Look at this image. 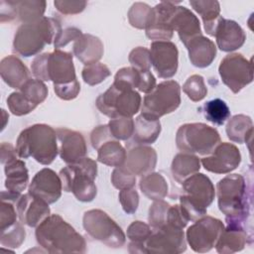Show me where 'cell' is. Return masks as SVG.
Instances as JSON below:
<instances>
[{"label":"cell","instance_id":"6da1fadb","mask_svg":"<svg viewBox=\"0 0 254 254\" xmlns=\"http://www.w3.org/2000/svg\"><path fill=\"white\" fill-rule=\"evenodd\" d=\"M38 244L48 253H85L84 238L61 215L50 214L37 227Z\"/></svg>","mask_w":254,"mask_h":254},{"label":"cell","instance_id":"7a4b0ae2","mask_svg":"<svg viewBox=\"0 0 254 254\" xmlns=\"http://www.w3.org/2000/svg\"><path fill=\"white\" fill-rule=\"evenodd\" d=\"M219 210L225 214L226 221L246 225L252 206V190L248 189L243 176L231 174L225 176L216 185Z\"/></svg>","mask_w":254,"mask_h":254},{"label":"cell","instance_id":"3957f363","mask_svg":"<svg viewBox=\"0 0 254 254\" xmlns=\"http://www.w3.org/2000/svg\"><path fill=\"white\" fill-rule=\"evenodd\" d=\"M57 131L47 124H34L24 129L16 141V153L20 159L32 157L42 165H50L59 153Z\"/></svg>","mask_w":254,"mask_h":254},{"label":"cell","instance_id":"277c9868","mask_svg":"<svg viewBox=\"0 0 254 254\" xmlns=\"http://www.w3.org/2000/svg\"><path fill=\"white\" fill-rule=\"evenodd\" d=\"M62 30L60 22L52 17L44 16L36 22L22 24L14 36L13 50L26 58L36 56L46 45L55 42Z\"/></svg>","mask_w":254,"mask_h":254},{"label":"cell","instance_id":"5b68a950","mask_svg":"<svg viewBox=\"0 0 254 254\" xmlns=\"http://www.w3.org/2000/svg\"><path fill=\"white\" fill-rule=\"evenodd\" d=\"M97 175V164L90 158L69 164L60 172L63 190L72 192L75 198L82 202L93 200L97 193L94 184Z\"/></svg>","mask_w":254,"mask_h":254},{"label":"cell","instance_id":"8992f818","mask_svg":"<svg viewBox=\"0 0 254 254\" xmlns=\"http://www.w3.org/2000/svg\"><path fill=\"white\" fill-rule=\"evenodd\" d=\"M31 70L37 79L51 80L54 84H64L77 79L72 55L62 50L37 56L31 63Z\"/></svg>","mask_w":254,"mask_h":254},{"label":"cell","instance_id":"52a82bcc","mask_svg":"<svg viewBox=\"0 0 254 254\" xmlns=\"http://www.w3.org/2000/svg\"><path fill=\"white\" fill-rule=\"evenodd\" d=\"M219 143L218 131L204 123H186L176 134L177 147L183 153L208 156Z\"/></svg>","mask_w":254,"mask_h":254},{"label":"cell","instance_id":"ba28073f","mask_svg":"<svg viewBox=\"0 0 254 254\" xmlns=\"http://www.w3.org/2000/svg\"><path fill=\"white\" fill-rule=\"evenodd\" d=\"M141 95L132 88L111 84L95 101L97 109L110 119L119 117L132 118L141 108Z\"/></svg>","mask_w":254,"mask_h":254},{"label":"cell","instance_id":"9c48e42d","mask_svg":"<svg viewBox=\"0 0 254 254\" xmlns=\"http://www.w3.org/2000/svg\"><path fill=\"white\" fill-rule=\"evenodd\" d=\"M181 104V86L175 80H165L144 96L141 115L150 120H159L172 113Z\"/></svg>","mask_w":254,"mask_h":254},{"label":"cell","instance_id":"30bf717a","mask_svg":"<svg viewBox=\"0 0 254 254\" xmlns=\"http://www.w3.org/2000/svg\"><path fill=\"white\" fill-rule=\"evenodd\" d=\"M82 225L85 232L94 240L110 248H120L126 236L121 227L103 210L90 209L84 212Z\"/></svg>","mask_w":254,"mask_h":254},{"label":"cell","instance_id":"8fae6325","mask_svg":"<svg viewBox=\"0 0 254 254\" xmlns=\"http://www.w3.org/2000/svg\"><path fill=\"white\" fill-rule=\"evenodd\" d=\"M222 82L233 92L238 93L253 80L252 60L233 53L225 56L218 66Z\"/></svg>","mask_w":254,"mask_h":254},{"label":"cell","instance_id":"7c38bea8","mask_svg":"<svg viewBox=\"0 0 254 254\" xmlns=\"http://www.w3.org/2000/svg\"><path fill=\"white\" fill-rule=\"evenodd\" d=\"M223 229L224 224L221 220L204 215L188 228L186 240L194 252L205 253L215 246Z\"/></svg>","mask_w":254,"mask_h":254},{"label":"cell","instance_id":"4fadbf2b","mask_svg":"<svg viewBox=\"0 0 254 254\" xmlns=\"http://www.w3.org/2000/svg\"><path fill=\"white\" fill-rule=\"evenodd\" d=\"M187 249L183 229L170 225L153 228L152 234L144 242V252L149 254H180Z\"/></svg>","mask_w":254,"mask_h":254},{"label":"cell","instance_id":"5bb4252c","mask_svg":"<svg viewBox=\"0 0 254 254\" xmlns=\"http://www.w3.org/2000/svg\"><path fill=\"white\" fill-rule=\"evenodd\" d=\"M179 2L162 1L151 9L145 27L146 36L155 41H169L173 38L174 30L170 25L171 17Z\"/></svg>","mask_w":254,"mask_h":254},{"label":"cell","instance_id":"9a60e30c","mask_svg":"<svg viewBox=\"0 0 254 254\" xmlns=\"http://www.w3.org/2000/svg\"><path fill=\"white\" fill-rule=\"evenodd\" d=\"M151 64L161 78H171L178 70L179 51L170 41H154L151 43Z\"/></svg>","mask_w":254,"mask_h":254},{"label":"cell","instance_id":"2e32d148","mask_svg":"<svg viewBox=\"0 0 254 254\" xmlns=\"http://www.w3.org/2000/svg\"><path fill=\"white\" fill-rule=\"evenodd\" d=\"M241 162L239 149L231 143H219L214 151L200 160L203 168L214 174H228L234 171Z\"/></svg>","mask_w":254,"mask_h":254},{"label":"cell","instance_id":"e0dca14e","mask_svg":"<svg viewBox=\"0 0 254 254\" xmlns=\"http://www.w3.org/2000/svg\"><path fill=\"white\" fill-rule=\"evenodd\" d=\"M63 184L60 175L49 168H44L36 173L29 185L28 192L51 204L62 195Z\"/></svg>","mask_w":254,"mask_h":254},{"label":"cell","instance_id":"ac0fdd59","mask_svg":"<svg viewBox=\"0 0 254 254\" xmlns=\"http://www.w3.org/2000/svg\"><path fill=\"white\" fill-rule=\"evenodd\" d=\"M156 164L157 153L155 149L147 145L129 144L125 162L121 167L135 177H143L152 173Z\"/></svg>","mask_w":254,"mask_h":254},{"label":"cell","instance_id":"d6986e66","mask_svg":"<svg viewBox=\"0 0 254 254\" xmlns=\"http://www.w3.org/2000/svg\"><path fill=\"white\" fill-rule=\"evenodd\" d=\"M56 131L59 154L64 163L74 164L86 157V143L81 133L67 128H58Z\"/></svg>","mask_w":254,"mask_h":254},{"label":"cell","instance_id":"ffe728a7","mask_svg":"<svg viewBox=\"0 0 254 254\" xmlns=\"http://www.w3.org/2000/svg\"><path fill=\"white\" fill-rule=\"evenodd\" d=\"M184 194L193 203L206 208L212 203L215 196L214 186L204 174L196 173L184 181Z\"/></svg>","mask_w":254,"mask_h":254},{"label":"cell","instance_id":"44dd1931","mask_svg":"<svg viewBox=\"0 0 254 254\" xmlns=\"http://www.w3.org/2000/svg\"><path fill=\"white\" fill-rule=\"evenodd\" d=\"M16 209L20 221L29 227H37L51 214L49 203L29 192L20 196Z\"/></svg>","mask_w":254,"mask_h":254},{"label":"cell","instance_id":"7402d4cb","mask_svg":"<svg viewBox=\"0 0 254 254\" xmlns=\"http://www.w3.org/2000/svg\"><path fill=\"white\" fill-rule=\"evenodd\" d=\"M217 48L226 53H231L241 48L246 40L244 30L235 21L220 17L214 35Z\"/></svg>","mask_w":254,"mask_h":254},{"label":"cell","instance_id":"603a6c76","mask_svg":"<svg viewBox=\"0 0 254 254\" xmlns=\"http://www.w3.org/2000/svg\"><path fill=\"white\" fill-rule=\"evenodd\" d=\"M226 223L215 244L216 251L220 254H229L243 250L247 242L252 241V234L248 233L246 225L234 221Z\"/></svg>","mask_w":254,"mask_h":254},{"label":"cell","instance_id":"cb8c5ba5","mask_svg":"<svg viewBox=\"0 0 254 254\" xmlns=\"http://www.w3.org/2000/svg\"><path fill=\"white\" fill-rule=\"evenodd\" d=\"M170 25L178 33L185 47L192 39L202 35L199 20L190 9L184 6L177 5L171 17Z\"/></svg>","mask_w":254,"mask_h":254},{"label":"cell","instance_id":"d4e9b609","mask_svg":"<svg viewBox=\"0 0 254 254\" xmlns=\"http://www.w3.org/2000/svg\"><path fill=\"white\" fill-rule=\"evenodd\" d=\"M73 55L84 65H89L98 63L103 56L104 48L99 38L90 35L82 34L73 44Z\"/></svg>","mask_w":254,"mask_h":254},{"label":"cell","instance_id":"484cf974","mask_svg":"<svg viewBox=\"0 0 254 254\" xmlns=\"http://www.w3.org/2000/svg\"><path fill=\"white\" fill-rule=\"evenodd\" d=\"M186 48L190 63L196 67L203 68L210 65L216 57L215 44L202 35L192 39Z\"/></svg>","mask_w":254,"mask_h":254},{"label":"cell","instance_id":"4316f807","mask_svg":"<svg viewBox=\"0 0 254 254\" xmlns=\"http://www.w3.org/2000/svg\"><path fill=\"white\" fill-rule=\"evenodd\" d=\"M0 74L4 82L15 89H20L29 79L27 66L16 56H7L2 59L0 63Z\"/></svg>","mask_w":254,"mask_h":254},{"label":"cell","instance_id":"83f0119b","mask_svg":"<svg viewBox=\"0 0 254 254\" xmlns=\"http://www.w3.org/2000/svg\"><path fill=\"white\" fill-rule=\"evenodd\" d=\"M3 166L5 173V188L11 192L21 194L29 183V174L26 164L17 156L7 161Z\"/></svg>","mask_w":254,"mask_h":254},{"label":"cell","instance_id":"f1b7e54d","mask_svg":"<svg viewBox=\"0 0 254 254\" xmlns=\"http://www.w3.org/2000/svg\"><path fill=\"white\" fill-rule=\"evenodd\" d=\"M161 133L160 120H150L141 114L134 120L132 142L134 145H149L154 143Z\"/></svg>","mask_w":254,"mask_h":254},{"label":"cell","instance_id":"f546056e","mask_svg":"<svg viewBox=\"0 0 254 254\" xmlns=\"http://www.w3.org/2000/svg\"><path fill=\"white\" fill-rule=\"evenodd\" d=\"M227 137L230 141L243 144L250 143L253 135L252 119L244 114L234 115L226 124Z\"/></svg>","mask_w":254,"mask_h":254},{"label":"cell","instance_id":"4dcf8cb0","mask_svg":"<svg viewBox=\"0 0 254 254\" xmlns=\"http://www.w3.org/2000/svg\"><path fill=\"white\" fill-rule=\"evenodd\" d=\"M200 169V160L193 154L179 153L177 154L171 165V172L174 179L183 184L185 180L198 173Z\"/></svg>","mask_w":254,"mask_h":254},{"label":"cell","instance_id":"1f68e13d","mask_svg":"<svg viewBox=\"0 0 254 254\" xmlns=\"http://www.w3.org/2000/svg\"><path fill=\"white\" fill-rule=\"evenodd\" d=\"M139 187L144 195L152 200L163 199L168 194L167 181L159 173L143 176L139 182Z\"/></svg>","mask_w":254,"mask_h":254},{"label":"cell","instance_id":"d6a6232c","mask_svg":"<svg viewBox=\"0 0 254 254\" xmlns=\"http://www.w3.org/2000/svg\"><path fill=\"white\" fill-rule=\"evenodd\" d=\"M126 150L117 140L104 143L97 150L98 162L109 167H121L126 159Z\"/></svg>","mask_w":254,"mask_h":254},{"label":"cell","instance_id":"836d02e7","mask_svg":"<svg viewBox=\"0 0 254 254\" xmlns=\"http://www.w3.org/2000/svg\"><path fill=\"white\" fill-rule=\"evenodd\" d=\"M46 5V1L42 0L15 1L17 18H19L23 24L36 22L44 17Z\"/></svg>","mask_w":254,"mask_h":254},{"label":"cell","instance_id":"e575fe53","mask_svg":"<svg viewBox=\"0 0 254 254\" xmlns=\"http://www.w3.org/2000/svg\"><path fill=\"white\" fill-rule=\"evenodd\" d=\"M203 114L209 122L215 125H223L230 117V109L225 101L215 98L204 103Z\"/></svg>","mask_w":254,"mask_h":254},{"label":"cell","instance_id":"d590c367","mask_svg":"<svg viewBox=\"0 0 254 254\" xmlns=\"http://www.w3.org/2000/svg\"><path fill=\"white\" fill-rule=\"evenodd\" d=\"M20 221H16L14 224L0 229V244L2 247L18 248L25 241L26 231Z\"/></svg>","mask_w":254,"mask_h":254},{"label":"cell","instance_id":"8d00e7d4","mask_svg":"<svg viewBox=\"0 0 254 254\" xmlns=\"http://www.w3.org/2000/svg\"><path fill=\"white\" fill-rule=\"evenodd\" d=\"M190 5L201 17L204 27L212 24L220 15V5L215 0L190 1Z\"/></svg>","mask_w":254,"mask_h":254},{"label":"cell","instance_id":"74e56055","mask_svg":"<svg viewBox=\"0 0 254 254\" xmlns=\"http://www.w3.org/2000/svg\"><path fill=\"white\" fill-rule=\"evenodd\" d=\"M19 90L36 105L45 101L49 93L47 85L37 78H29Z\"/></svg>","mask_w":254,"mask_h":254},{"label":"cell","instance_id":"f35d334b","mask_svg":"<svg viewBox=\"0 0 254 254\" xmlns=\"http://www.w3.org/2000/svg\"><path fill=\"white\" fill-rule=\"evenodd\" d=\"M183 91L191 101L198 102L206 96L207 87L201 75L192 74L185 81L183 85Z\"/></svg>","mask_w":254,"mask_h":254},{"label":"cell","instance_id":"ab89813d","mask_svg":"<svg viewBox=\"0 0 254 254\" xmlns=\"http://www.w3.org/2000/svg\"><path fill=\"white\" fill-rule=\"evenodd\" d=\"M108 127L113 138L117 141H126L130 139L134 132V120L128 117H119L110 119Z\"/></svg>","mask_w":254,"mask_h":254},{"label":"cell","instance_id":"60d3db41","mask_svg":"<svg viewBox=\"0 0 254 254\" xmlns=\"http://www.w3.org/2000/svg\"><path fill=\"white\" fill-rule=\"evenodd\" d=\"M7 105L11 113L16 116L29 114L38 106L30 101L20 90L12 92L7 97Z\"/></svg>","mask_w":254,"mask_h":254},{"label":"cell","instance_id":"b9f144b4","mask_svg":"<svg viewBox=\"0 0 254 254\" xmlns=\"http://www.w3.org/2000/svg\"><path fill=\"white\" fill-rule=\"evenodd\" d=\"M111 74L107 65L102 63H95L85 65L81 71L82 79L88 85H96L105 80Z\"/></svg>","mask_w":254,"mask_h":254},{"label":"cell","instance_id":"7bdbcfd3","mask_svg":"<svg viewBox=\"0 0 254 254\" xmlns=\"http://www.w3.org/2000/svg\"><path fill=\"white\" fill-rule=\"evenodd\" d=\"M141 82V71L133 66H126L120 68L115 76L113 84L126 88H139Z\"/></svg>","mask_w":254,"mask_h":254},{"label":"cell","instance_id":"ee69618b","mask_svg":"<svg viewBox=\"0 0 254 254\" xmlns=\"http://www.w3.org/2000/svg\"><path fill=\"white\" fill-rule=\"evenodd\" d=\"M170 204L163 199L155 200L149 208L148 220L152 228H160L167 224Z\"/></svg>","mask_w":254,"mask_h":254},{"label":"cell","instance_id":"f6af8a7d","mask_svg":"<svg viewBox=\"0 0 254 254\" xmlns=\"http://www.w3.org/2000/svg\"><path fill=\"white\" fill-rule=\"evenodd\" d=\"M151 7L143 2L134 3L128 11L129 24L136 29H145Z\"/></svg>","mask_w":254,"mask_h":254},{"label":"cell","instance_id":"bcb514c9","mask_svg":"<svg viewBox=\"0 0 254 254\" xmlns=\"http://www.w3.org/2000/svg\"><path fill=\"white\" fill-rule=\"evenodd\" d=\"M152 232H153V228L150 226V224L137 220V221H133L128 226L126 235L132 243L142 245L144 250V242L148 239V237L152 234Z\"/></svg>","mask_w":254,"mask_h":254},{"label":"cell","instance_id":"7dc6e473","mask_svg":"<svg viewBox=\"0 0 254 254\" xmlns=\"http://www.w3.org/2000/svg\"><path fill=\"white\" fill-rule=\"evenodd\" d=\"M128 61L134 68L140 71L150 70L152 65L150 51L144 47H137L133 49L129 54Z\"/></svg>","mask_w":254,"mask_h":254},{"label":"cell","instance_id":"c3c4849f","mask_svg":"<svg viewBox=\"0 0 254 254\" xmlns=\"http://www.w3.org/2000/svg\"><path fill=\"white\" fill-rule=\"evenodd\" d=\"M16 202L1 196V208H0V229H4L17 221L18 213L15 208Z\"/></svg>","mask_w":254,"mask_h":254},{"label":"cell","instance_id":"681fc988","mask_svg":"<svg viewBox=\"0 0 254 254\" xmlns=\"http://www.w3.org/2000/svg\"><path fill=\"white\" fill-rule=\"evenodd\" d=\"M111 184L119 190L132 189L136 184V177L126 172L122 167H117L111 174Z\"/></svg>","mask_w":254,"mask_h":254},{"label":"cell","instance_id":"f907efd6","mask_svg":"<svg viewBox=\"0 0 254 254\" xmlns=\"http://www.w3.org/2000/svg\"><path fill=\"white\" fill-rule=\"evenodd\" d=\"M120 204L127 214L134 213L139 205V194L135 189H127L119 191Z\"/></svg>","mask_w":254,"mask_h":254},{"label":"cell","instance_id":"816d5d0a","mask_svg":"<svg viewBox=\"0 0 254 254\" xmlns=\"http://www.w3.org/2000/svg\"><path fill=\"white\" fill-rule=\"evenodd\" d=\"M87 2L86 1H73V0H56L54 1V5L56 7V9L64 14V15H74V14H78L81 13L85 6H86Z\"/></svg>","mask_w":254,"mask_h":254},{"label":"cell","instance_id":"f5cc1de1","mask_svg":"<svg viewBox=\"0 0 254 254\" xmlns=\"http://www.w3.org/2000/svg\"><path fill=\"white\" fill-rule=\"evenodd\" d=\"M54 91L59 98L63 100H71L78 95L80 84L77 79L64 84H54Z\"/></svg>","mask_w":254,"mask_h":254},{"label":"cell","instance_id":"db71d44e","mask_svg":"<svg viewBox=\"0 0 254 254\" xmlns=\"http://www.w3.org/2000/svg\"><path fill=\"white\" fill-rule=\"evenodd\" d=\"M111 140H115V139L111 135L108 124L97 126L92 130L90 134V142L92 147L95 150H98L104 143Z\"/></svg>","mask_w":254,"mask_h":254},{"label":"cell","instance_id":"11a10c76","mask_svg":"<svg viewBox=\"0 0 254 254\" xmlns=\"http://www.w3.org/2000/svg\"><path fill=\"white\" fill-rule=\"evenodd\" d=\"M82 35L81 31L75 27H68L64 30H62L60 34L55 39L54 45L55 50H60L61 48L66 46L71 41H76Z\"/></svg>","mask_w":254,"mask_h":254},{"label":"cell","instance_id":"9f6ffc18","mask_svg":"<svg viewBox=\"0 0 254 254\" xmlns=\"http://www.w3.org/2000/svg\"><path fill=\"white\" fill-rule=\"evenodd\" d=\"M17 18L15 1H4L0 2V21L2 23L9 22Z\"/></svg>","mask_w":254,"mask_h":254},{"label":"cell","instance_id":"6f0895ef","mask_svg":"<svg viewBox=\"0 0 254 254\" xmlns=\"http://www.w3.org/2000/svg\"><path fill=\"white\" fill-rule=\"evenodd\" d=\"M17 153H16V149L10 144V143H6L3 142L1 144V164L4 165L7 161L17 157Z\"/></svg>","mask_w":254,"mask_h":254},{"label":"cell","instance_id":"680465c9","mask_svg":"<svg viewBox=\"0 0 254 254\" xmlns=\"http://www.w3.org/2000/svg\"><path fill=\"white\" fill-rule=\"evenodd\" d=\"M1 111H2V116H3V123H2V130H3L5 128V126H6L5 122L9 119V116H8V114L6 113V111L4 109H2Z\"/></svg>","mask_w":254,"mask_h":254}]
</instances>
